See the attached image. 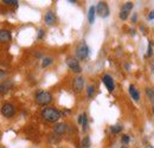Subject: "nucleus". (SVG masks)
<instances>
[{
    "label": "nucleus",
    "mask_w": 154,
    "mask_h": 148,
    "mask_svg": "<svg viewBox=\"0 0 154 148\" xmlns=\"http://www.w3.org/2000/svg\"><path fill=\"white\" fill-rule=\"evenodd\" d=\"M42 116L44 120H46L48 122H57L58 120L60 119V113L52 107H48L44 108L42 111Z\"/></svg>",
    "instance_id": "f257e3e1"
},
{
    "label": "nucleus",
    "mask_w": 154,
    "mask_h": 148,
    "mask_svg": "<svg viewBox=\"0 0 154 148\" xmlns=\"http://www.w3.org/2000/svg\"><path fill=\"white\" fill-rule=\"evenodd\" d=\"M36 102L39 106H48L52 102V95L49 91H39L36 95Z\"/></svg>",
    "instance_id": "f03ea898"
},
{
    "label": "nucleus",
    "mask_w": 154,
    "mask_h": 148,
    "mask_svg": "<svg viewBox=\"0 0 154 148\" xmlns=\"http://www.w3.org/2000/svg\"><path fill=\"white\" fill-rule=\"evenodd\" d=\"M88 55H89V48H88V45H87L84 42H82L76 49L77 58H79V59H85V58L88 57Z\"/></svg>",
    "instance_id": "7ed1b4c3"
},
{
    "label": "nucleus",
    "mask_w": 154,
    "mask_h": 148,
    "mask_svg": "<svg viewBox=\"0 0 154 148\" xmlns=\"http://www.w3.org/2000/svg\"><path fill=\"white\" fill-rule=\"evenodd\" d=\"M95 8H96L97 14H98L100 17H102V18H107V17L109 16V7H108L107 2H104V1H100V2L97 4V7H95Z\"/></svg>",
    "instance_id": "20e7f679"
},
{
    "label": "nucleus",
    "mask_w": 154,
    "mask_h": 148,
    "mask_svg": "<svg viewBox=\"0 0 154 148\" xmlns=\"http://www.w3.org/2000/svg\"><path fill=\"white\" fill-rule=\"evenodd\" d=\"M1 114H2L5 117H12V116L16 114V108H14L11 103H5V104L1 107Z\"/></svg>",
    "instance_id": "39448f33"
},
{
    "label": "nucleus",
    "mask_w": 154,
    "mask_h": 148,
    "mask_svg": "<svg viewBox=\"0 0 154 148\" xmlns=\"http://www.w3.org/2000/svg\"><path fill=\"white\" fill-rule=\"evenodd\" d=\"M66 64H68V66H69L74 72L79 74V72L82 71V68H81V65H79V63H78V60H77L76 58H72V57L68 58V59H66Z\"/></svg>",
    "instance_id": "423d86ee"
},
{
    "label": "nucleus",
    "mask_w": 154,
    "mask_h": 148,
    "mask_svg": "<svg viewBox=\"0 0 154 148\" xmlns=\"http://www.w3.org/2000/svg\"><path fill=\"white\" fill-rule=\"evenodd\" d=\"M132 8H133V2H126L123 6H122V8H121V12H120V18L122 19V20H126V19L128 18V14H129V12L132 11Z\"/></svg>",
    "instance_id": "0eeeda50"
},
{
    "label": "nucleus",
    "mask_w": 154,
    "mask_h": 148,
    "mask_svg": "<svg viewBox=\"0 0 154 148\" xmlns=\"http://www.w3.org/2000/svg\"><path fill=\"white\" fill-rule=\"evenodd\" d=\"M83 87H84V78H83L82 76L76 77V78L74 79V84H72V89H74V91H75L76 94H79L81 91H82Z\"/></svg>",
    "instance_id": "6e6552de"
},
{
    "label": "nucleus",
    "mask_w": 154,
    "mask_h": 148,
    "mask_svg": "<svg viewBox=\"0 0 154 148\" xmlns=\"http://www.w3.org/2000/svg\"><path fill=\"white\" fill-rule=\"evenodd\" d=\"M102 81H103L104 85L107 87L108 91H113V90L115 89V84H114V81H113V78H112L109 75H104V76H103V78H102Z\"/></svg>",
    "instance_id": "1a4fd4ad"
},
{
    "label": "nucleus",
    "mask_w": 154,
    "mask_h": 148,
    "mask_svg": "<svg viewBox=\"0 0 154 148\" xmlns=\"http://www.w3.org/2000/svg\"><path fill=\"white\" fill-rule=\"evenodd\" d=\"M44 20H45L46 25H54L56 23V14L52 11H49V12H46V14L44 17Z\"/></svg>",
    "instance_id": "9d476101"
},
{
    "label": "nucleus",
    "mask_w": 154,
    "mask_h": 148,
    "mask_svg": "<svg viewBox=\"0 0 154 148\" xmlns=\"http://www.w3.org/2000/svg\"><path fill=\"white\" fill-rule=\"evenodd\" d=\"M11 40V33L7 30H0V43H6Z\"/></svg>",
    "instance_id": "9b49d317"
},
{
    "label": "nucleus",
    "mask_w": 154,
    "mask_h": 148,
    "mask_svg": "<svg viewBox=\"0 0 154 148\" xmlns=\"http://www.w3.org/2000/svg\"><path fill=\"white\" fill-rule=\"evenodd\" d=\"M65 130H66V125L65 123H56V126L54 127V131L58 135L64 134Z\"/></svg>",
    "instance_id": "f8f14e48"
},
{
    "label": "nucleus",
    "mask_w": 154,
    "mask_h": 148,
    "mask_svg": "<svg viewBox=\"0 0 154 148\" xmlns=\"http://www.w3.org/2000/svg\"><path fill=\"white\" fill-rule=\"evenodd\" d=\"M129 94H131V96H132V98L134 100V101H139L140 100V94L137 91V89L135 88L134 85H129Z\"/></svg>",
    "instance_id": "ddd939ff"
},
{
    "label": "nucleus",
    "mask_w": 154,
    "mask_h": 148,
    "mask_svg": "<svg viewBox=\"0 0 154 148\" xmlns=\"http://www.w3.org/2000/svg\"><path fill=\"white\" fill-rule=\"evenodd\" d=\"M95 13H96V8H95V6H91L88 12V20L90 24H94V21H95Z\"/></svg>",
    "instance_id": "4468645a"
},
{
    "label": "nucleus",
    "mask_w": 154,
    "mask_h": 148,
    "mask_svg": "<svg viewBox=\"0 0 154 148\" xmlns=\"http://www.w3.org/2000/svg\"><path fill=\"white\" fill-rule=\"evenodd\" d=\"M87 122H88L87 115H85V114H82V115H79V117H78V123H79V125H82L83 129H85V128H87Z\"/></svg>",
    "instance_id": "2eb2a0df"
},
{
    "label": "nucleus",
    "mask_w": 154,
    "mask_h": 148,
    "mask_svg": "<svg viewBox=\"0 0 154 148\" xmlns=\"http://www.w3.org/2000/svg\"><path fill=\"white\" fill-rule=\"evenodd\" d=\"M146 95H147L148 100L154 103V89L153 88H146Z\"/></svg>",
    "instance_id": "dca6fc26"
},
{
    "label": "nucleus",
    "mask_w": 154,
    "mask_h": 148,
    "mask_svg": "<svg viewBox=\"0 0 154 148\" xmlns=\"http://www.w3.org/2000/svg\"><path fill=\"white\" fill-rule=\"evenodd\" d=\"M94 93H95V87L91 84V85H89V87H88V89H87V96L90 98V97H93V96H94Z\"/></svg>",
    "instance_id": "f3484780"
},
{
    "label": "nucleus",
    "mask_w": 154,
    "mask_h": 148,
    "mask_svg": "<svg viewBox=\"0 0 154 148\" xmlns=\"http://www.w3.org/2000/svg\"><path fill=\"white\" fill-rule=\"evenodd\" d=\"M90 147V139L88 136H84L82 140V148H89Z\"/></svg>",
    "instance_id": "a211bd4d"
},
{
    "label": "nucleus",
    "mask_w": 154,
    "mask_h": 148,
    "mask_svg": "<svg viewBox=\"0 0 154 148\" xmlns=\"http://www.w3.org/2000/svg\"><path fill=\"white\" fill-rule=\"evenodd\" d=\"M51 63H52V58L46 57V58L43 59V62H42V66H43V68H46V66H49Z\"/></svg>",
    "instance_id": "6ab92c4d"
},
{
    "label": "nucleus",
    "mask_w": 154,
    "mask_h": 148,
    "mask_svg": "<svg viewBox=\"0 0 154 148\" xmlns=\"http://www.w3.org/2000/svg\"><path fill=\"white\" fill-rule=\"evenodd\" d=\"M10 85H11V84H5V83L0 84V94L7 93V91H8V89H10Z\"/></svg>",
    "instance_id": "aec40b11"
},
{
    "label": "nucleus",
    "mask_w": 154,
    "mask_h": 148,
    "mask_svg": "<svg viewBox=\"0 0 154 148\" xmlns=\"http://www.w3.org/2000/svg\"><path fill=\"white\" fill-rule=\"evenodd\" d=\"M122 130V126H120V125H116V126H113L112 128H110V131L113 133V134H117V133H120Z\"/></svg>",
    "instance_id": "412c9836"
},
{
    "label": "nucleus",
    "mask_w": 154,
    "mask_h": 148,
    "mask_svg": "<svg viewBox=\"0 0 154 148\" xmlns=\"http://www.w3.org/2000/svg\"><path fill=\"white\" fill-rule=\"evenodd\" d=\"M2 4H5V5H12V6H18V1L17 0H4Z\"/></svg>",
    "instance_id": "4be33fe9"
},
{
    "label": "nucleus",
    "mask_w": 154,
    "mask_h": 148,
    "mask_svg": "<svg viewBox=\"0 0 154 148\" xmlns=\"http://www.w3.org/2000/svg\"><path fill=\"white\" fill-rule=\"evenodd\" d=\"M153 55V49H152V42L149 40V44H148V50H147V57H151Z\"/></svg>",
    "instance_id": "5701e85b"
},
{
    "label": "nucleus",
    "mask_w": 154,
    "mask_h": 148,
    "mask_svg": "<svg viewBox=\"0 0 154 148\" xmlns=\"http://www.w3.org/2000/svg\"><path fill=\"white\" fill-rule=\"evenodd\" d=\"M129 140H131V139H129L128 135H123V136H122V142H123V143H126V145L129 143Z\"/></svg>",
    "instance_id": "b1692460"
},
{
    "label": "nucleus",
    "mask_w": 154,
    "mask_h": 148,
    "mask_svg": "<svg viewBox=\"0 0 154 148\" xmlns=\"http://www.w3.org/2000/svg\"><path fill=\"white\" fill-rule=\"evenodd\" d=\"M44 37V30H39V33H38V39Z\"/></svg>",
    "instance_id": "393cba45"
},
{
    "label": "nucleus",
    "mask_w": 154,
    "mask_h": 148,
    "mask_svg": "<svg viewBox=\"0 0 154 148\" xmlns=\"http://www.w3.org/2000/svg\"><path fill=\"white\" fill-rule=\"evenodd\" d=\"M152 19H154V10L151 11V13L148 14V20H152Z\"/></svg>",
    "instance_id": "a878e982"
},
{
    "label": "nucleus",
    "mask_w": 154,
    "mask_h": 148,
    "mask_svg": "<svg viewBox=\"0 0 154 148\" xmlns=\"http://www.w3.org/2000/svg\"><path fill=\"white\" fill-rule=\"evenodd\" d=\"M152 71H153V75H154V60L152 62Z\"/></svg>",
    "instance_id": "bb28decb"
},
{
    "label": "nucleus",
    "mask_w": 154,
    "mask_h": 148,
    "mask_svg": "<svg viewBox=\"0 0 154 148\" xmlns=\"http://www.w3.org/2000/svg\"><path fill=\"white\" fill-rule=\"evenodd\" d=\"M135 20H136V16L134 14V16H133V21H135Z\"/></svg>",
    "instance_id": "cd10ccee"
},
{
    "label": "nucleus",
    "mask_w": 154,
    "mask_h": 148,
    "mask_svg": "<svg viewBox=\"0 0 154 148\" xmlns=\"http://www.w3.org/2000/svg\"><path fill=\"white\" fill-rule=\"evenodd\" d=\"M146 148H153V146H151V145H148V146H147V147Z\"/></svg>",
    "instance_id": "c85d7f7f"
},
{
    "label": "nucleus",
    "mask_w": 154,
    "mask_h": 148,
    "mask_svg": "<svg viewBox=\"0 0 154 148\" xmlns=\"http://www.w3.org/2000/svg\"><path fill=\"white\" fill-rule=\"evenodd\" d=\"M153 114H154V107H153Z\"/></svg>",
    "instance_id": "c756f323"
},
{
    "label": "nucleus",
    "mask_w": 154,
    "mask_h": 148,
    "mask_svg": "<svg viewBox=\"0 0 154 148\" xmlns=\"http://www.w3.org/2000/svg\"><path fill=\"white\" fill-rule=\"evenodd\" d=\"M123 148H125V147H123Z\"/></svg>",
    "instance_id": "7c9ffc66"
}]
</instances>
